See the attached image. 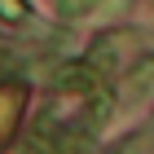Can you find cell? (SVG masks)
<instances>
[{
    "label": "cell",
    "instance_id": "1",
    "mask_svg": "<svg viewBox=\"0 0 154 154\" xmlns=\"http://www.w3.org/2000/svg\"><path fill=\"white\" fill-rule=\"evenodd\" d=\"M18 110H22V88H18V84H0V141L13 132Z\"/></svg>",
    "mask_w": 154,
    "mask_h": 154
},
{
    "label": "cell",
    "instance_id": "2",
    "mask_svg": "<svg viewBox=\"0 0 154 154\" xmlns=\"http://www.w3.org/2000/svg\"><path fill=\"white\" fill-rule=\"evenodd\" d=\"M57 5H62V13H71V18H75V13H93V9H106L110 0H57ZM115 5H128V0H115Z\"/></svg>",
    "mask_w": 154,
    "mask_h": 154
}]
</instances>
